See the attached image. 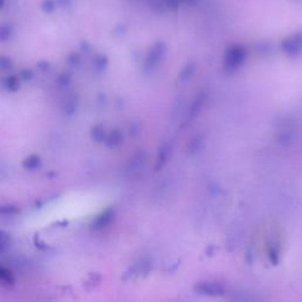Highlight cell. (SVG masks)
<instances>
[{"instance_id":"10","label":"cell","mask_w":302,"mask_h":302,"mask_svg":"<svg viewBox=\"0 0 302 302\" xmlns=\"http://www.w3.org/2000/svg\"><path fill=\"white\" fill-rule=\"evenodd\" d=\"M93 65H95V69L97 71H103L107 65V57L99 55L95 58V62H93Z\"/></svg>"},{"instance_id":"15","label":"cell","mask_w":302,"mask_h":302,"mask_svg":"<svg viewBox=\"0 0 302 302\" xmlns=\"http://www.w3.org/2000/svg\"><path fill=\"white\" fill-rule=\"evenodd\" d=\"M12 66V60L9 57L0 56V70H9Z\"/></svg>"},{"instance_id":"20","label":"cell","mask_w":302,"mask_h":302,"mask_svg":"<svg viewBox=\"0 0 302 302\" xmlns=\"http://www.w3.org/2000/svg\"><path fill=\"white\" fill-rule=\"evenodd\" d=\"M39 67H41L42 70H48L49 69V63H39Z\"/></svg>"},{"instance_id":"4","label":"cell","mask_w":302,"mask_h":302,"mask_svg":"<svg viewBox=\"0 0 302 302\" xmlns=\"http://www.w3.org/2000/svg\"><path fill=\"white\" fill-rule=\"evenodd\" d=\"M123 142V134L118 130V129H115L110 132L109 135L105 137V143L107 146H111V148H115V146H118L122 144Z\"/></svg>"},{"instance_id":"18","label":"cell","mask_w":302,"mask_h":302,"mask_svg":"<svg viewBox=\"0 0 302 302\" xmlns=\"http://www.w3.org/2000/svg\"><path fill=\"white\" fill-rule=\"evenodd\" d=\"M57 5L62 7V9H67V7L71 6L72 4V0H56Z\"/></svg>"},{"instance_id":"11","label":"cell","mask_w":302,"mask_h":302,"mask_svg":"<svg viewBox=\"0 0 302 302\" xmlns=\"http://www.w3.org/2000/svg\"><path fill=\"white\" fill-rule=\"evenodd\" d=\"M57 7V2L56 0H44L42 4V10L44 11L45 13H52L53 11L56 10Z\"/></svg>"},{"instance_id":"17","label":"cell","mask_w":302,"mask_h":302,"mask_svg":"<svg viewBox=\"0 0 302 302\" xmlns=\"http://www.w3.org/2000/svg\"><path fill=\"white\" fill-rule=\"evenodd\" d=\"M19 78L24 79V81H31V79L33 78V72H32V71L28 70V69H24V70L20 71Z\"/></svg>"},{"instance_id":"3","label":"cell","mask_w":302,"mask_h":302,"mask_svg":"<svg viewBox=\"0 0 302 302\" xmlns=\"http://www.w3.org/2000/svg\"><path fill=\"white\" fill-rule=\"evenodd\" d=\"M78 106V98L74 93H71L66 97L65 102H64V112H65L67 116H72L76 114Z\"/></svg>"},{"instance_id":"13","label":"cell","mask_w":302,"mask_h":302,"mask_svg":"<svg viewBox=\"0 0 302 302\" xmlns=\"http://www.w3.org/2000/svg\"><path fill=\"white\" fill-rule=\"evenodd\" d=\"M66 62L70 66H78L79 64H81V56H79L78 53H76V52L70 53V55L67 56Z\"/></svg>"},{"instance_id":"19","label":"cell","mask_w":302,"mask_h":302,"mask_svg":"<svg viewBox=\"0 0 302 302\" xmlns=\"http://www.w3.org/2000/svg\"><path fill=\"white\" fill-rule=\"evenodd\" d=\"M179 4H184L186 6H195L199 0H178Z\"/></svg>"},{"instance_id":"16","label":"cell","mask_w":302,"mask_h":302,"mask_svg":"<svg viewBox=\"0 0 302 302\" xmlns=\"http://www.w3.org/2000/svg\"><path fill=\"white\" fill-rule=\"evenodd\" d=\"M7 242H9V235L6 233L0 232V253H3L4 249H5Z\"/></svg>"},{"instance_id":"1","label":"cell","mask_w":302,"mask_h":302,"mask_svg":"<svg viewBox=\"0 0 302 302\" xmlns=\"http://www.w3.org/2000/svg\"><path fill=\"white\" fill-rule=\"evenodd\" d=\"M281 50L286 56L296 57L302 52V32H296L283 39Z\"/></svg>"},{"instance_id":"7","label":"cell","mask_w":302,"mask_h":302,"mask_svg":"<svg viewBox=\"0 0 302 302\" xmlns=\"http://www.w3.org/2000/svg\"><path fill=\"white\" fill-rule=\"evenodd\" d=\"M6 89L11 92H16L20 89V78L18 76H10L5 81Z\"/></svg>"},{"instance_id":"12","label":"cell","mask_w":302,"mask_h":302,"mask_svg":"<svg viewBox=\"0 0 302 302\" xmlns=\"http://www.w3.org/2000/svg\"><path fill=\"white\" fill-rule=\"evenodd\" d=\"M71 83V74L67 73V72H62L58 77H57V84L59 86H67Z\"/></svg>"},{"instance_id":"2","label":"cell","mask_w":302,"mask_h":302,"mask_svg":"<svg viewBox=\"0 0 302 302\" xmlns=\"http://www.w3.org/2000/svg\"><path fill=\"white\" fill-rule=\"evenodd\" d=\"M114 217H115V211H114V209H111V208L102 211V213H100L98 216L93 220L92 224H91L92 229L99 230V229L105 228V226H107L111 223V222H112Z\"/></svg>"},{"instance_id":"5","label":"cell","mask_w":302,"mask_h":302,"mask_svg":"<svg viewBox=\"0 0 302 302\" xmlns=\"http://www.w3.org/2000/svg\"><path fill=\"white\" fill-rule=\"evenodd\" d=\"M42 165V158L38 155H30L23 161V167L26 170H35Z\"/></svg>"},{"instance_id":"21","label":"cell","mask_w":302,"mask_h":302,"mask_svg":"<svg viewBox=\"0 0 302 302\" xmlns=\"http://www.w3.org/2000/svg\"><path fill=\"white\" fill-rule=\"evenodd\" d=\"M4 6H5V0H0V10H3Z\"/></svg>"},{"instance_id":"8","label":"cell","mask_w":302,"mask_h":302,"mask_svg":"<svg viewBox=\"0 0 302 302\" xmlns=\"http://www.w3.org/2000/svg\"><path fill=\"white\" fill-rule=\"evenodd\" d=\"M20 213V208L12 204H4L0 206V216H13Z\"/></svg>"},{"instance_id":"14","label":"cell","mask_w":302,"mask_h":302,"mask_svg":"<svg viewBox=\"0 0 302 302\" xmlns=\"http://www.w3.org/2000/svg\"><path fill=\"white\" fill-rule=\"evenodd\" d=\"M11 37V28L6 25H0V43L9 41Z\"/></svg>"},{"instance_id":"6","label":"cell","mask_w":302,"mask_h":302,"mask_svg":"<svg viewBox=\"0 0 302 302\" xmlns=\"http://www.w3.org/2000/svg\"><path fill=\"white\" fill-rule=\"evenodd\" d=\"M105 137H106V132L103 125H96V127L92 128L91 130L92 141H95L97 143H102V142H105Z\"/></svg>"},{"instance_id":"9","label":"cell","mask_w":302,"mask_h":302,"mask_svg":"<svg viewBox=\"0 0 302 302\" xmlns=\"http://www.w3.org/2000/svg\"><path fill=\"white\" fill-rule=\"evenodd\" d=\"M0 282L6 283V285H13L14 283V278L12 273H11L9 269L2 267V266H0Z\"/></svg>"}]
</instances>
